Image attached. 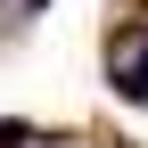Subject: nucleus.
<instances>
[{"label":"nucleus","mask_w":148,"mask_h":148,"mask_svg":"<svg viewBox=\"0 0 148 148\" xmlns=\"http://www.w3.org/2000/svg\"><path fill=\"white\" fill-rule=\"evenodd\" d=\"M123 99H148V41L123 58Z\"/></svg>","instance_id":"f257e3e1"}]
</instances>
